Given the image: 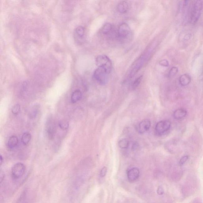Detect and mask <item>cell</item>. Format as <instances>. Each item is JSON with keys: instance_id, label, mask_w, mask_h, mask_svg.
<instances>
[{"instance_id": "6da1fadb", "label": "cell", "mask_w": 203, "mask_h": 203, "mask_svg": "<svg viewBox=\"0 0 203 203\" xmlns=\"http://www.w3.org/2000/svg\"><path fill=\"white\" fill-rule=\"evenodd\" d=\"M96 62L98 68L104 69L108 74L111 72L112 64L108 57L104 55H99L96 58Z\"/></svg>"}, {"instance_id": "7a4b0ae2", "label": "cell", "mask_w": 203, "mask_h": 203, "mask_svg": "<svg viewBox=\"0 0 203 203\" xmlns=\"http://www.w3.org/2000/svg\"><path fill=\"white\" fill-rule=\"evenodd\" d=\"M203 8V3L201 1H195L192 9L190 16V23L195 24L199 20Z\"/></svg>"}, {"instance_id": "3957f363", "label": "cell", "mask_w": 203, "mask_h": 203, "mask_svg": "<svg viewBox=\"0 0 203 203\" xmlns=\"http://www.w3.org/2000/svg\"><path fill=\"white\" fill-rule=\"evenodd\" d=\"M108 74L104 69L97 68L94 72V77L99 84L104 85L107 84L109 80Z\"/></svg>"}, {"instance_id": "277c9868", "label": "cell", "mask_w": 203, "mask_h": 203, "mask_svg": "<svg viewBox=\"0 0 203 203\" xmlns=\"http://www.w3.org/2000/svg\"><path fill=\"white\" fill-rule=\"evenodd\" d=\"M25 172V165L22 163H18L15 164L11 170V176L13 180L16 181L20 179Z\"/></svg>"}, {"instance_id": "5b68a950", "label": "cell", "mask_w": 203, "mask_h": 203, "mask_svg": "<svg viewBox=\"0 0 203 203\" xmlns=\"http://www.w3.org/2000/svg\"><path fill=\"white\" fill-rule=\"evenodd\" d=\"M171 127V122L169 120L161 121L156 125L155 129L158 134H162L169 130Z\"/></svg>"}, {"instance_id": "8992f818", "label": "cell", "mask_w": 203, "mask_h": 203, "mask_svg": "<svg viewBox=\"0 0 203 203\" xmlns=\"http://www.w3.org/2000/svg\"><path fill=\"white\" fill-rule=\"evenodd\" d=\"M46 131L48 138L49 139L52 140L54 138L56 128L55 123L51 117L47 119L46 124Z\"/></svg>"}, {"instance_id": "52a82bcc", "label": "cell", "mask_w": 203, "mask_h": 203, "mask_svg": "<svg viewBox=\"0 0 203 203\" xmlns=\"http://www.w3.org/2000/svg\"><path fill=\"white\" fill-rule=\"evenodd\" d=\"M131 28L127 23L121 24L118 29V35L122 38H126L130 34Z\"/></svg>"}, {"instance_id": "ba28073f", "label": "cell", "mask_w": 203, "mask_h": 203, "mask_svg": "<svg viewBox=\"0 0 203 203\" xmlns=\"http://www.w3.org/2000/svg\"><path fill=\"white\" fill-rule=\"evenodd\" d=\"M140 176V171L138 168H133L129 169L128 172V180L131 182H134L138 179Z\"/></svg>"}, {"instance_id": "9c48e42d", "label": "cell", "mask_w": 203, "mask_h": 203, "mask_svg": "<svg viewBox=\"0 0 203 203\" xmlns=\"http://www.w3.org/2000/svg\"><path fill=\"white\" fill-rule=\"evenodd\" d=\"M151 122L148 119H144L139 124L138 132L139 133L143 134L149 130L151 127Z\"/></svg>"}, {"instance_id": "30bf717a", "label": "cell", "mask_w": 203, "mask_h": 203, "mask_svg": "<svg viewBox=\"0 0 203 203\" xmlns=\"http://www.w3.org/2000/svg\"><path fill=\"white\" fill-rule=\"evenodd\" d=\"M187 115V111L184 108H179L174 112V118L178 120H180L185 118Z\"/></svg>"}, {"instance_id": "8fae6325", "label": "cell", "mask_w": 203, "mask_h": 203, "mask_svg": "<svg viewBox=\"0 0 203 203\" xmlns=\"http://www.w3.org/2000/svg\"><path fill=\"white\" fill-rule=\"evenodd\" d=\"M129 6L126 1H123L119 3L117 7L118 11L121 14H125L129 10Z\"/></svg>"}, {"instance_id": "7c38bea8", "label": "cell", "mask_w": 203, "mask_h": 203, "mask_svg": "<svg viewBox=\"0 0 203 203\" xmlns=\"http://www.w3.org/2000/svg\"><path fill=\"white\" fill-rule=\"evenodd\" d=\"M85 28L83 26H79L77 27L74 31V36L76 39H81L84 37L85 35Z\"/></svg>"}, {"instance_id": "4fadbf2b", "label": "cell", "mask_w": 203, "mask_h": 203, "mask_svg": "<svg viewBox=\"0 0 203 203\" xmlns=\"http://www.w3.org/2000/svg\"><path fill=\"white\" fill-rule=\"evenodd\" d=\"M180 84L183 86H186L189 84L191 81V77L190 76L187 74L183 75L180 78Z\"/></svg>"}, {"instance_id": "5bb4252c", "label": "cell", "mask_w": 203, "mask_h": 203, "mask_svg": "<svg viewBox=\"0 0 203 203\" xmlns=\"http://www.w3.org/2000/svg\"><path fill=\"white\" fill-rule=\"evenodd\" d=\"M18 139L16 136H12L9 138L8 141V146L9 148L13 149L16 147L18 144Z\"/></svg>"}, {"instance_id": "9a60e30c", "label": "cell", "mask_w": 203, "mask_h": 203, "mask_svg": "<svg viewBox=\"0 0 203 203\" xmlns=\"http://www.w3.org/2000/svg\"><path fill=\"white\" fill-rule=\"evenodd\" d=\"M82 94L80 90H75L71 96V101L72 103H75L81 99Z\"/></svg>"}, {"instance_id": "2e32d148", "label": "cell", "mask_w": 203, "mask_h": 203, "mask_svg": "<svg viewBox=\"0 0 203 203\" xmlns=\"http://www.w3.org/2000/svg\"><path fill=\"white\" fill-rule=\"evenodd\" d=\"M16 203H29L27 190H25L23 192Z\"/></svg>"}, {"instance_id": "e0dca14e", "label": "cell", "mask_w": 203, "mask_h": 203, "mask_svg": "<svg viewBox=\"0 0 203 203\" xmlns=\"http://www.w3.org/2000/svg\"><path fill=\"white\" fill-rule=\"evenodd\" d=\"M39 110V107L38 106H35L33 107L29 112V117L31 119L35 118L38 114Z\"/></svg>"}, {"instance_id": "ac0fdd59", "label": "cell", "mask_w": 203, "mask_h": 203, "mask_svg": "<svg viewBox=\"0 0 203 203\" xmlns=\"http://www.w3.org/2000/svg\"><path fill=\"white\" fill-rule=\"evenodd\" d=\"M112 29V25L111 23H107L104 25L102 31L103 34L105 35H107L111 32Z\"/></svg>"}, {"instance_id": "d6986e66", "label": "cell", "mask_w": 203, "mask_h": 203, "mask_svg": "<svg viewBox=\"0 0 203 203\" xmlns=\"http://www.w3.org/2000/svg\"><path fill=\"white\" fill-rule=\"evenodd\" d=\"M31 135L29 133H25L22 137V141L23 144L26 145L29 143L31 140Z\"/></svg>"}, {"instance_id": "ffe728a7", "label": "cell", "mask_w": 203, "mask_h": 203, "mask_svg": "<svg viewBox=\"0 0 203 203\" xmlns=\"http://www.w3.org/2000/svg\"><path fill=\"white\" fill-rule=\"evenodd\" d=\"M119 147L122 149L128 148L129 146V142L126 138H123L120 140L118 143Z\"/></svg>"}, {"instance_id": "44dd1931", "label": "cell", "mask_w": 203, "mask_h": 203, "mask_svg": "<svg viewBox=\"0 0 203 203\" xmlns=\"http://www.w3.org/2000/svg\"><path fill=\"white\" fill-rule=\"evenodd\" d=\"M142 78L143 76L142 75L140 76V77H138V78L136 79L135 81H134L132 85V89L133 90H135V89H136V88L138 87L139 85H140V83H141Z\"/></svg>"}, {"instance_id": "7402d4cb", "label": "cell", "mask_w": 203, "mask_h": 203, "mask_svg": "<svg viewBox=\"0 0 203 203\" xmlns=\"http://www.w3.org/2000/svg\"><path fill=\"white\" fill-rule=\"evenodd\" d=\"M59 126L61 129L65 130L68 129L69 124L66 121L62 120L60 122Z\"/></svg>"}, {"instance_id": "603a6c76", "label": "cell", "mask_w": 203, "mask_h": 203, "mask_svg": "<svg viewBox=\"0 0 203 203\" xmlns=\"http://www.w3.org/2000/svg\"><path fill=\"white\" fill-rule=\"evenodd\" d=\"M20 105L19 104H16L13 107V108L12 109V112L15 115H17L20 112Z\"/></svg>"}, {"instance_id": "cb8c5ba5", "label": "cell", "mask_w": 203, "mask_h": 203, "mask_svg": "<svg viewBox=\"0 0 203 203\" xmlns=\"http://www.w3.org/2000/svg\"><path fill=\"white\" fill-rule=\"evenodd\" d=\"M178 72V68L176 67H173L171 69L169 74V77H173L177 74Z\"/></svg>"}, {"instance_id": "d4e9b609", "label": "cell", "mask_w": 203, "mask_h": 203, "mask_svg": "<svg viewBox=\"0 0 203 203\" xmlns=\"http://www.w3.org/2000/svg\"><path fill=\"white\" fill-rule=\"evenodd\" d=\"M189 158V156H187V155L183 156V157H182V158L180 160V163H179L180 165H184V164L186 162V161L188 160Z\"/></svg>"}, {"instance_id": "484cf974", "label": "cell", "mask_w": 203, "mask_h": 203, "mask_svg": "<svg viewBox=\"0 0 203 203\" xmlns=\"http://www.w3.org/2000/svg\"><path fill=\"white\" fill-rule=\"evenodd\" d=\"M159 64L161 66L164 67H168L169 65L168 61L165 59L162 60H161L159 62Z\"/></svg>"}, {"instance_id": "4316f807", "label": "cell", "mask_w": 203, "mask_h": 203, "mask_svg": "<svg viewBox=\"0 0 203 203\" xmlns=\"http://www.w3.org/2000/svg\"><path fill=\"white\" fill-rule=\"evenodd\" d=\"M107 172V168L106 167H104L101 169V172H100V176L101 177H104L105 176Z\"/></svg>"}, {"instance_id": "83f0119b", "label": "cell", "mask_w": 203, "mask_h": 203, "mask_svg": "<svg viewBox=\"0 0 203 203\" xmlns=\"http://www.w3.org/2000/svg\"><path fill=\"white\" fill-rule=\"evenodd\" d=\"M157 193L158 195H162L164 193V190L162 186L158 187L157 190Z\"/></svg>"}, {"instance_id": "f1b7e54d", "label": "cell", "mask_w": 203, "mask_h": 203, "mask_svg": "<svg viewBox=\"0 0 203 203\" xmlns=\"http://www.w3.org/2000/svg\"><path fill=\"white\" fill-rule=\"evenodd\" d=\"M191 36V35L190 34H187V35L185 36L184 37V40H185V41H188V40L190 39Z\"/></svg>"}, {"instance_id": "f546056e", "label": "cell", "mask_w": 203, "mask_h": 203, "mask_svg": "<svg viewBox=\"0 0 203 203\" xmlns=\"http://www.w3.org/2000/svg\"><path fill=\"white\" fill-rule=\"evenodd\" d=\"M3 161V157L1 155V157H0V163H1V165H2Z\"/></svg>"}]
</instances>
